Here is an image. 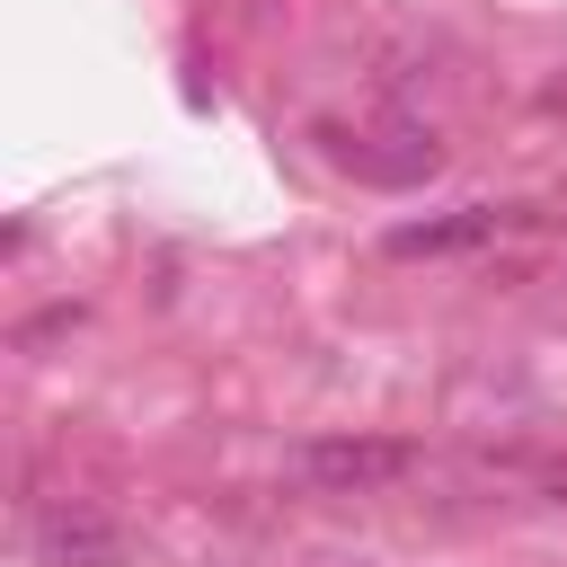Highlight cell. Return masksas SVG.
<instances>
[{
  "instance_id": "1",
  "label": "cell",
  "mask_w": 567,
  "mask_h": 567,
  "mask_svg": "<svg viewBox=\"0 0 567 567\" xmlns=\"http://www.w3.org/2000/svg\"><path fill=\"white\" fill-rule=\"evenodd\" d=\"M408 470H416V443H399V434H319L292 452V478L310 496H372Z\"/></svg>"
},
{
  "instance_id": "2",
  "label": "cell",
  "mask_w": 567,
  "mask_h": 567,
  "mask_svg": "<svg viewBox=\"0 0 567 567\" xmlns=\"http://www.w3.org/2000/svg\"><path fill=\"white\" fill-rule=\"evenodd\" d=\"M35 567H133V549H124V532L97 505L62 496V505L35 514Z\"/></svg>"
},
{
  "instance_id": "3",
  "label": "cell",
  "mask_w": 567,
  "mask_h": 567,
  "mask_svg": "<svg viewBox=\"0 0 567 567\" xmlns=\"http://www.w3.org/2000/svg\"><path fill=\"white\" fill-rule=\"evenodd\" d=\"M514 213H496V204H461V213H443V221H399L381 248L390 257H452V248H478V239H496Z\"/></svg>"
},
{
  "instance_id": "4",
  "label": "cell",
  "mask_w": 567,
  "mask_h": 567,
  "mask_svg": "<svg viewBox=\"0 0 567 567\" xmlns=\"http://www.w3.org/2000/svg\"><path fill=\"white\" fill-rule=\"evenodd\" d=\"M549 496H558V505H567V461H558V478H549Z\"/></svg>"
}]
</instances>
